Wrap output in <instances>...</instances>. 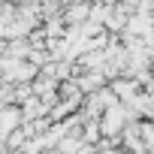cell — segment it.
<instances>
[{
	"label": "cell",
	"mask_w": 154,
	"mask_h": 154,
	"mask_svg": "<svg viewBox=\"0 0 154 154\" xmlns=\"http://www.w3.org/2000/svg\"><path fill=\"white\" fill-rule=\"evenodd\" d=\"M0 154H3V142H0Z\"/></svg>",
	"instance_id": "7a4b0ae2"
},
{
	"label": "cell",
	"mask_w": 154,
	"mask_h": 154,
	"mask_svg": "<svg viewBox=\"0 0 154 154\" xmlns=\"http://www.w3.org/2000/svg\"><path fill=\"white\" fill-rule=\"evenodd\" d=\"M121 124H124V109H118V106H115V109H109V112H106L103 133H109V136H112V133H118V130H121Z\"/></svg>",
	"instance_id": "6da1fadb"
}]
</instances>
